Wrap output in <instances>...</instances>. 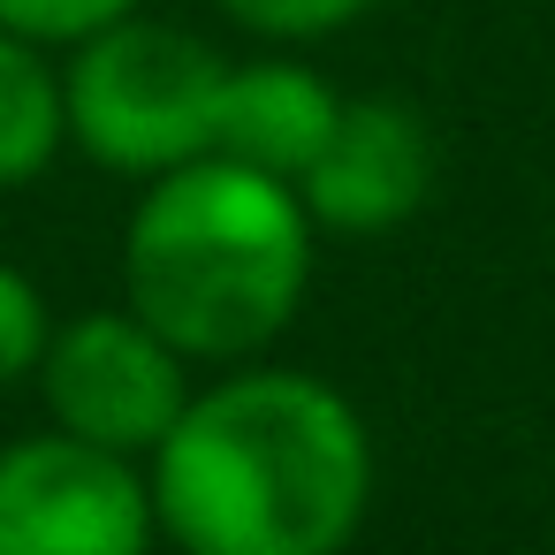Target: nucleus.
I'll use <instances>...</instances> for the list:
<instances>
[{
    "mask_svg": "<svg viewBox=\"0 0 555 555\" xmlns=\"http://www.w3.org/2000/svg\"><path fill=\"white\" fill-rule=\"evenodd\" d=\"M145 479L183 555H343L373 509V434L335 380L244 365L191 396Z\"/></svg>",
    "mask_w": 555,
    "mask_h": 555,
    "instance_id": "f257e3e1",
    "label": "nucleus"
},
{
    "mask_svg": "<svg viewBox=\"0 0 555 555\" xmlns=\"http://www.w3.org/2000/svg\"><path fill=\"white\" fill-rule=\"evenodd\" d=\"M312 297V214L244 160L153 176L122 236V305L191 365L259 358Z\"/></svg>",
    "mask_w": 555,
    "mask_h": 555,
    "instance_id": "f03ea898",
    "label": "nucleus"
},
{
    "mask_svg": "<svg viewBox=\"0 0 555 555\" xmlns=\"http://www.w3.org/2000/svg\"><path fill=\"white\" fill-rule=\"evenodd\" d=\"M62 85H69V145L107 176L153 183L214 153L229 62L183 24L122 16L69 54Z\"/></svg>",
    "mask_w": 555,
    "mask_h": 555,
    "instance_id": "7ed1b4c3",
    "label": "nucleus"
},
{
    "mask_svg": "<svg viewBox=\"0 0 555 555\" xmlns=\"http://www.w3.org/2000/svg\"><path fill=\"white\" fill-rule=\"evenodd\" d=\"M47 418L92 449H115L130 464H153V449L191 411V358L153 335L130 305H100L77 320H54V343L39 358Z\"/></svg>",
    "mask_w": 555,
    "mask_h": 555,
    "instance_id": "20e7f679",
    "label": "nucleus"
},
{
    "mask_svg": "<svg viewBox=\"0 0 555 555\" xmlns=\"http://www.w3.org/2000/svg\"><path fill=\"white\" fill-rule=\"evenodd\" d=\"M145 464L62 426L0 449V555H153Z\"/></svg>",
    "mask_w": 555,
    "mask_h": 555,
    "instance_id": "39448f33",
    "label": "nucleus"
},
{
    "mask_svg": "<svg viewBox=\"0 0 555 555\" xmlns=\"http://www.w3.org/2000/svg\"><path fill=\"white\" fill-rule=\"evenodd\" d=\"M426 191H434V130L396 92L343 100L335 138L297 183L312 229L327 236H388L426 206Z\"/></svg>",
    "mask_w": 555,
    "mask_h": 555,
    "instance_id": "423d86ee",
    "label": "nucleus"
},
{
    "mask_svg": "<svg viewBox=\"0 0 555 555\" xmlns=\"http://www.w3.org/2000/svg\"><path fill=\"white\" fill-rule=\"evenodd\" d=\"M335 115H343V92L320 69H305V62H229L221 115H214V153L297 191L305 168L320 160V145L335 138Z\"/></svg>",
    "mask_w": 555,
    "mask_h": 555,
    "instance_id": "0eeeda50",
    "label": "nucleus"
},
{
    "mask_svg": "<svg viewBox=\"0 0 555 555\" xmlns=\"http://www.w3.org/2000/svg\"><path fill=\"white\" fill-rule=\"evenodd\" d=\"M69 145V85L47 47L0 31V191L39 183Z\"/></svg>",
    "mask_w": 555,
    "mask_h": 555,
    "instance_id": "6e6552de",
    "label": "nucleus"
},
{
    "mask_svg": "<svg viewBox=\"0 0 555 555\" xmlns=\"http://www.w3.org/2000/svg\"><path fill=\"white\" fill-rule=\"evenodd\" d=\"M145 0H0V31H16L47 54H77L85 39H100L107 24L138 16Z\"/></svg>",
    "mask_w": 555,
    "mask_h": 555,
    "instance_id": "1a4fd4ad",
    "label": "nucleus"
},
{
    "mask_svg": "<svg viewBox=\"0 0 555 555\" xmlns=\"http://www.w3.org/2000/svg\"><path fill=\"white\" fill-rule=\"evenodd\" d=\"M365 9H380V0H221V16L244 24V31L267 39V47H312V39H335V31H350Z\"/></svg>",
    "mask_w": 555,
    "mask_h": 555,
    "instance_id": "9d476101",
    "label": "nucleus"
},
{
    "mask_svg": "<svg viewBox=\"0 0 555 555\" xmlns=\"http://www.w3.org/2000/svg\"><path fill=\"white\" fill-rule=\"evenodd\" d=\"M47 343H54V312H47L39 282L0 259V388H9V380H39Z\"/></svg>",
    "mask_w": 555,
    "mask_h": 555,
    "instance_id": "9b49d317",
    "label": "nucleus"
}]
</instances>
